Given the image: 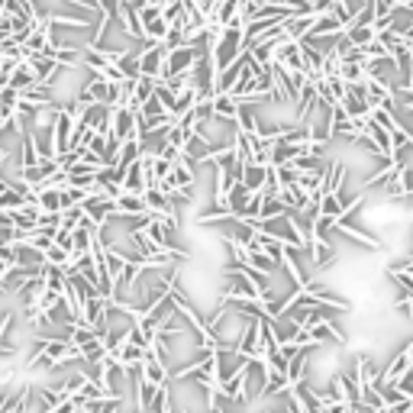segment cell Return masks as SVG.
<instances>
[{"label":"cell","instance_id":"obj_1","mask_svg":"<svg viewBox=\"0 0 413 413\" xmlns=\"http://www.w3.org/2000/svg\"><path fill=\"white\" fill-rule=\"evenodd\" d=\"M165 49L161 42H146L139 49V71L142 78H152V81H161V71H165Z\"/></svg>","mask_w":413,"mask_h":413},{"label":"cell","instance_id":"obj_2","mask_svg":"<svg viewBox=\"0 0 413 413\" xmlns=\"http://www.w3.org/2000/svg\"><path fill=\"white\" fill-rule=\"evenodd\" d=\"M139 113H132V110L120 107L113 110V120H110V136L116 139V142H130V139H139Z\"/></svg>","mask_w":413,"mask_h":413},{"label":"cell","instance_id":"obj_3","mask_svg":"<svg viewBox=\"0 0 413 413\" xmlns=\"http://www.w3.org/2000/svg\"><path fill=\"white\" fill-rule=\"evenodd\" d=\"M139 23H142V39H146V42H161L171 30V26L161 20V10L149 7V4L139 10Z\"/></svg>","mask_w":413,"mask_h":413},{"label":"cell","instance_id":"obj_4","mask_svg":"<svg viewBox=\"0 0 413 413\" xmlns=\"http://www.w3.org/2000/svg\"><path fill=\"white\" fill-rule=\"evenodd\" d=\"M26 65H30L32 75H36V85H55V78L61 75L58 61L49 58V55H30V58H26Z\"/></svg>","mask_w":413,"mask_h":413},{"label":"cell","instance_id":"obj_5","mask_svg":"<svg viewBox=\"0 0 413 413\" xmlns=\"http://www.w3.org/2000/svg\"><path fill=\"white\" fill-rule=\"evenodd\" d=\"M410 368H413V355L407 352V349H400V352L381 368V381H384V384H397L400 378L410 371Z\"/></svg>","mask_w":413,"mask_h":413},{"label":"cell","instance_id":"obj_6","mask_svg":"<svg viewBox=\"0 0 413 413\" xmlns=\"http://www.w3.org/2000/svg\"><path fill=\"white\" fill-rule=\"evenodd\" d=\"M113 204H116V220H113V223L130 220V216L149 214V210H146V200H142V194H126V191H123L120 197L113 200Z\"/></svg>","mask_w":413,"mask_h":413},{"label":"cell","instance_id":"obj_7","mask_svg":"<svg viewBox=\"0 0 413 413\" xmlns=\"http://www.w3.org/2000/svg\"><path fill=\"white\" fill-rule=\"evenodd\" d=\"M252 194L255 191H249L242 181H236L230 187V194H226V207H230V214L233 216H242V210L249 207V200H252Z\"/></svg>","mask_w":413,"mask_h":413},{"label":"cell","instance_id":"obj_8","mask_svg":"<svg viewBox=\"0 0 413 413\" xmlns=\"http://www.w3.org/2000/svg\"><path fill=\"white\" fill-rule=\"evenodd\" d=\"M271 333H275V339H278V345H291L294 339H297V333H300V326L294 320H288V316H275L271 320Z\"/></svg>","mask_w":413,"mask_h":413},{"label":"cell","instance_id":"obj_9","mask_svg":"<svg viewBox=\"0 0 413 413\" xmlns=\"http://www.w3.org/2000/svg\"><path fill=\"white\" fill-rule=\"evenodd\" d=\"M139 159H142V146H139V139H130V142H123V146H120V155H116V165H110V168L126 171L130 165H136Z\"/></svg>","mask_w":413,"mask_h":413},{"label":"cell","instance_id":"obj_10","mask_svg":"<svg viewBox=\"0 0 413 413\" xmlns=\"http://www.w3.org/2000/svg\"><path fill=\"white\" fill-rule=\"evenodd\" d=\"M236 113H239V104L230 97V94H216L214 97V116L223 123H236Z\"/></svg>","mask_w":413,"mask_h":413},{"label":"cell","instance_id":"obj_11","mask_svg":"<svg viewBox=\"0 0 413 413\" xmlns=\"http://www.w3.org/2000/svg\"><path fill=\"white\" fill-rule=\"evenodd\" d=\"M265 178H268L265 165H255V161L242 165V184L249 187V191H261V187H265Z\"/></svg>","mask_w":413,"mask_h":413},{"label":"cell","instance_id":"obj_12","mask_svg":"<svg viewBox=\"0 0 413 413\" xmlns=\"http://www.w3.org/2000/svg\"><path fill=\"white\" fill-rule=\"evenodd\" d=\"M32 165H39L36 139L30 130H23V136H20V168H32Z\"/></svg>","mask_w":413,"mask_h":413},{"label":"cell","instance_id":"obj_13","mask_svg":"<svg viewBox=\"0 0 413 413\" xmlns=\"http://www.w3.org/2000/svg\"><path fill=\"white\" fill-rule=\"evenodd\" d=\"M36 204L42 214H61V191H55V187H42V191H36Z\"/></svg>","mask_w":413,"mask_h":413},{"label":"cell","instance_id":"obj_14","mask_svg":"<svg viewBox=\"0 0 413 413\" xmlns=\"http://www.w3.org/2000/svg\"><path fill=\"white\" fill-rule=\"evenodd\" d=\"M104 359H107V345H104L100 336H94L91 343L81 345V362H85V365H100Z\"/></svg>","mask_w":413,"mask_h":413},{"label":"cell","instance_id":"obj_15","mask_svg":"<svg viewBox=\"0 0 413 413\" xmlns=\"http://www.w3.org/2000/svg\"><path fill=\"white\" fill-rule=\"evenodd\" d=\"M375 36H378V30L375 26H362V23H352L349 30H345V39L352 42L355 49H365L368 42H375Z\"/></svg>","mask_w":413,"mask_h":413},{"label":"cell","instance_id":"obj_16","mask_svg":"<svg viewBox=\"0 0 413 413\" xmlns=\"http://www.w3.org/2000/svg\"><path fill=\"white\" fill-rule=\"evenodd\" d=\"M32 85H36V75H32L30 65H26V61H23V65H16V71H13V78H10L7 87H13V91L23 94V91H30Z\"/></svg>","mask_w":413,"mask_h":413},{"label":"cell","instance_id":"obj_17","mask_svg":"<svg viewBox=\"0 0 413 413\" xmlns=\"http://www.w3.org/2000/svg\"><path fill=\"white\" fill-rule=\"evenodd\" d=\"M81 223H85V210H81V207H68V210H61V230L65 233L81 230Z\"/></svg>","mask_w":413,"mask_h":413},{"label":"cell","instance_id":"obj_18","mask_svg":"<svg viewBox=\"0 0 413 413\" xmlns=\"http://www.w3.org/2000/svg\"><path fill=\"white\" fill-rule=\"evenodd\" d=\"M394 388H400V390H404V394H407V397L413 400V368H410V371H407L404 378H400L397 384H394Z\"/></svg>","mask_w":413,"mask_h":413},{"label":"cell","instance_id":"obj_19","mask_svg":"<svg viewBox=\"0 0 413 413\" xmlns=\"http://www.w3.org/2000/svg\"><path fill=\"white\" fill-rule=\"evenodd\" d=\"M52 413H78V404L75 400H65V404H58Z\"/></svg>","mask_w":413,"mask_h":413},{"label":"cell","instance_id":"obj_20","mask_svg":"<svg viewBox=\"0 0 413 413\" xmlns=\"http://www.w3.org/2000/svg\"><path fill=\"white\" fill-rule=\"evenodd\" d=\"M0 65H4V58H0Z\"/></svg>","mask_w":413,"mask_h":413},{"label":"cell","instance_id":"obj_21","mask_svg":"<svg viewBox=\"0 0 413 413\" xmlns=\"http://www.w3.org/2000/svg\"><path fill=\"white\" fill-rule=\"evenodd\" d=\"M310 4H314V0H310Z\"/></svg>","mask_w":413,"mask_h":413}]
</instances>
